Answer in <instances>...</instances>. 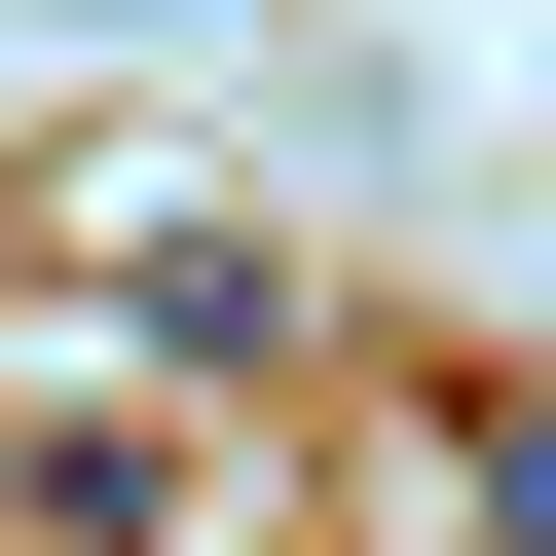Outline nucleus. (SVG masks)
Returning a JSON list of instances; mask_svg holds the SVG:
<instances>
[{"label": "nucleus", "instance_id": "1", "mask_svg": "<svg viewBox=\"0 0 556 556\" xmlns=\"http://www.w3.org/2000/svg\"><path fill=\"white\" fill-rule=\"evenodd\" d=\"M0 556H186V445H112V408H38V445H0Z\"/></svg>", "mask_w": 556, "mask_h": 556}, {"label": "nucleus", "instance_id": "2", "mask_svg": "<svg viewBox=\"0 0 556 556\" xmlns=\"http://www.w3.org/2000/svg\"><path fill=\"white\" fill-rule=\"evenodd\" d=\"M112 334H149V371H298V260H223V223H149V260H112Z\"/></svg>", "mask_w": 556, "mask_h": 556}, {"label": "nucleus", "instance_id": "3", "mask_svg": "<svg viewBox=\"0 0 556 556\" xmlns=\"http://www.w3.org/2000/svg\"><path fill=\"white\" fill-rule=\"evenodd\" d=\"M445 482H482V556H556V371H445Z\"/></svg>", "mask_w": 556, "mask_h": 556}]
</instances>
